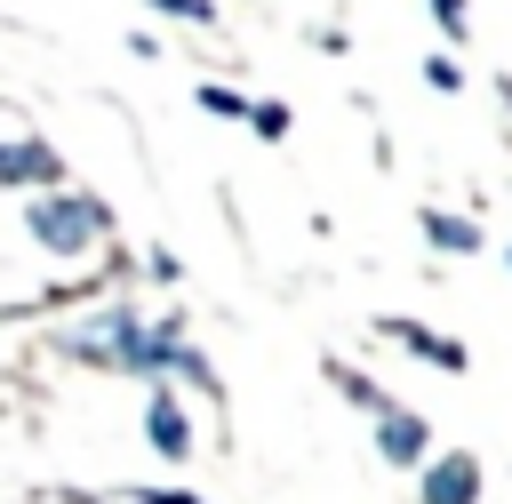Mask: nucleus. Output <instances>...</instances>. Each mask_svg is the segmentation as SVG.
I'll return each mask as SVG.
<instances>
[{
    "instance_id": "nucleus-1",
    "label": "nucleus",
    "mask_w": 512,
    "mask_h": 504,
    "mask_svg": "<svg viewBox=\"0 0 512 504\" xmlns=\"http://www.w3.org/2000/svg\"><path fill=\"white\" fill-rule=\"evenodd\" d=\"M56 352L80 360V368H104V376H136V384L184 376V384L216 392V368H208V352L192 344V328L176 312L168 320H144L136 304H96L88 320H64L56 328Z\"/></svg>"
},
{
    "instance_id": "nucleus-2",
    "label": "nucleus",
    "mask_w": 512,
    "mask_h": 504,
    "mask_svg": "<svg viewBox=\"0 0 512 504\" xmlns=\"http://www.w3.org/2000/svg\"><path fill=\"white\" fill-rule=\"evenodd\" d=\"M24 240H32V248H48V256H64V264H80L88 248H104V240H112V208H104L96 192H80V184L32 192V200H24Z\"/></svg>"
},
{
    "instance_id": "nucleus-3",
    "label": "nucleus",
    "mask_w": 512,
    "mask_h": 504,
    "mask_svg": "<svg viewBox=\"0 0 512 504\" xmlns=\"http://www.w3.org/2000/svg\"><path fill=\"white\" fill-rule=\"evenodd\" d=\"M376 336H384V344H400L408 360H424V368H440V376H464V368H472V352H464V336H448V328H432V320H408V312H384V320H376Z\"/></svg>"
},
{
    "instance_id": "nucleus-4",
    "label": "nucleus",
    "mask_w": 512,
    "mask_h": 504,
    "mask_svg": "<svg viewBox=\"0 0 512 504\" xmlns=\"http://www.w3.org/2000/svg\"><path fill=\"white\" fill-rule=\"evenodd\" d=\"M488 496V472L472 448H432V464L416 472V504H480Z\"/></svg>"
},
{
    "instance_id": "nucleus-5",
    "label": "nucleus",
    "mask_w": 512,
    "mask_h": 504,
    "mask_svg": "<svg viewBox=\"0 0 512 504\" xmlns=\"http://www.w3.org/2000/svg\"><path fill=\"white\" fill-rule=\"evenodd\" d=\"M56 184H72V176L48 136H0V192H56Z\"/></svg>"
},
{
    "instance_id": "nucleus-6",
    "label": "nucleus",
    "mask_w": 512,
    "mask_h": 504,
    "mask_svg": "<svg viewBox=\"0 0 512 504\" xmlns=\"http://www.w3.org/2000/svg\"><path fill=\"white\" fill-rule=\"evenodd\" d=\"M144 448L160 464H192V408H184L176 384H152L144 392Z\"/></svg>"
},
{
    "instance_id": "nucleus-7",
    "label": "nucleus",
    "mask_w": 512,
    "mask_h": 504,
    "mask_svg": "<svg viewBox=\"0 0 512 504\" xmlns=\"http://www.w3.org/2000/svg\"><path fill=\"white\" fill-rule=\"evenodd\" d=\"M368 424H376V456H384L392 472H424V464H432V424H424L416 408H400V400H392V408H384V416H368Z\"/></svg>"
},
{
    "instance_id": "nucleus-8",
    "label": "nucleus",
    "mask_w": 512,
    "mask_h": 504,
    "mask_svg": "<svg viewBox=\"0 0 512 504\" xmlns=\"http://www.w3.org/2000/svg\"><path fill=\"white\" fill-rule=\"evenodd\" d=\"M416 232H424L440 256H480V248H488V232H480L472 216H456V208H416Z\"/></svg>"
},
{
    "instance_id": "nucleus-9",
    "label": "nucleus",
    "mask_w": 512,
    "mask_h": 504,
    "mask_svg": "<svg viewBox=\"0 0 512 504\" xmlns=\"http://www.w3.org/2000/svg\"><path fill=\"white\" fill-rule=\"evenodd\" d=\"M328 384H336V392H344V400H352L360 416H384V408H392V392H384L376 376H360L352 360H328Z\"/></svg>"
},
{
    "instance_id": "nucleus-10",
    "label": "nucleus",
    "mask_w": 512,
    "mask_h": 504,
    "mask_svg": "<svg viewBox=\"0 0 512 504\" xmlns=\"http://www.w3.org/2000/svg\"><path fill=\"white\" fill-rule=\"evenodd\" d=\"M192 104H200L208 120H248V104H256V96H240V88H224V80H200V88H192Z\"/></svg>"
},
{
    "instance_id": "nucleus-11",
    "label": "nucleus",
    "mask_w": 512,
    "mask_h": 504,
    "mask_svg": "<svg viewBox=\"0 0 512 504\" xmlns=\"http://www.w3.org/2000/svg\"><path fill=\"white\" fill-rule=\"evenodd\" d=\"M248 128H256V136H264V144H280V136H288V128H296V112H288V104H280V96H256V104H248Z\"/></svg>"
},
{
    "instance_id": "nucleus-12",
    "label": "nucleus",
    "mask_w": 512,
    "mask_h": 504,
    "mask_svg": "<svg viewBox=\"0 0 512 504\" xmlns=\"http://www.w3.org/2000/svg\"><path fill=\"white\" fill-rule=\"evenodd\" d=\"M424 88H440V96H464V64H456L448 48H432V56H424Z\"/></svg>"
},
{
    "instance_id": "nucleus-13",
    "label": "nucleus",
    "mask_w": 512,
    "mask_h": 504,
    "mask_svg": "<svg viewBox=\"0 0 512 504\" xmlns=\"http://www.w3.org/2000/svg\"><path fill=\"white\" fill-rule=\"evenodd\" d=\"M144 8H160V16H176V24H192V32L216 24V0H144Z\"/></svg>"
},
{
    "instance_id": "nucleus-14",
    "label": "nucleus",
    "mask_w": 512,
    "mask_h": 504,
    "mask_svg": "<svg viewBox=\"0 0 512 504\" xmlns=\"http://www.w3.org/2000/svg\"><path fill=\"white\" fill-rule=\"evenodd\" d=\"M424 8H432V24H440L448 40H464V32H472V0H424Z\"/></svg>"
},
{
    "instance_id": "nucleus-15",
    "label": "nucleus",
    "mask_w": 512,
    "mask_h": 504,
    "mask_svg": "<svg viewBox=\"0 0 512 504\" xmlns=\"http://www.w3.org/2000/svg\"><path fill=\"white\" fill-rule=\"evenodd\" d=\"M128 504H208L200 488H128Z\"/></svg>"
},
{
    "instance_id": "nucleus-16",
    "label": "nucleus",
    "mask_w": 512,
    "mask_h": 504,
    "mask_svg": "<svg viewBox=\"0 0 512 504\" xmlns=\"http://www.w3.org/2000/svg\"><path fill=\"white\" fill-rule=\"evenodd\" d=\"M504 264H512V248H504Z\"/></svg>"
}]
</instances>
